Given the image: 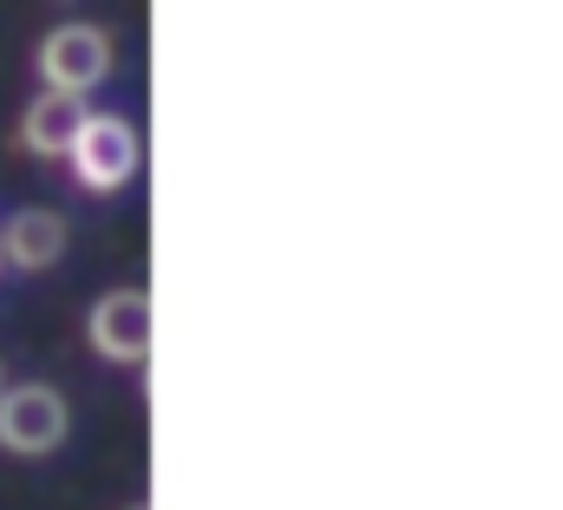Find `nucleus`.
Instances as JSON below:
<instances>
[{
  "label": "nucleus",
  "instance_id": "3",
  "mask_svg": "<svg viewBox=\"0 0 563 510\" xmlns=\"http://www.w3.org/2000/svg\"><path fill=\"white\" fill-rule=\"evenodd\" d=\"M66 399L53 392V386H13V392H0V445L7 452H53L59 439H66Z\"/></svg>",
  "mask_w": 563,
  "mask_h": 510
},
{
  "label": "nucleus",
  "instance_id": "6",
  "mask_svg": "<svg viewBox=\"0 0 563 510\" xmlns=\"http://www.w3.org/2000/svg\"><path fill=\"white\" fill-rule=\"evenodd\" d=\"M86 119H92V112H86L79 99H66V92H40V99L26 106V119H20V137H26V151H40V157H66Z\"/></svg>",
  "mask_w": 563,
  "mask_h": 510
},
{
  "label": "nucleus",
  "instance_id": "4",
  "mask_svg": "<svg viewBox=\"0 0 563 510\" xmlns=\"http://www.w3.org/2000/svg\"><path fill=\"white\" fill-rule=\"evenodd\" d=\"M92 347L119 367H139L151 354V295L144 288H112L99 308H92Z\"/></svg>",
  "mask_w": 563,
  "mask_h": 510
},
{
  "label": "nucleus",
  "instance_id": "2",
  "mask_svg": "<svg viewBox=\"0 0 563 510\" xmlns=\"http://www.w3.org/2000/svg\"><path fill=\"white\" fill-rule=\"evenodd\" d=\"M73 177L86 184V190H119V184H132V170H139V131L125 125V119H86L79 137H73Z\"/></svg>",
  "mask_w": 563,
  "mask_h": 510
},
{
  "label": "nucleus",
  "instance_id": "5",
  "mask_svg": "<svg viewBox=\"0 0 563 510\" xmlns=\"http://www.w3.org/2000/svg\"><path fill=\"white\" fill-rule=\"evenodd\" d=\"M66 255V217H53V210H13L7 217V230H0V262H13V268H53Z\"/></svg>",
  "mask_w": 563,
  "mask_h": 510
},
{
  "label": "nucleus",
  "instance_id": "1",
  "mask_svg": "<svg viewBox=\"0 0 563 510\" xmlns=\"http://www.w3.org/2000/svg\"><path fill=\"white\" fill-rule=\"evenodd\" d=\"M40 73H46V92L79 99L112 73V40L99 26H53L40 46Z\"/></svg>",
  "mask_w": 563,
  "mask_h": 510
},
{
  "label": "nucleus",
  "instance_id": "7",
  "mask_svg": "<svg viewBox=\"0 0 563 510\" xmlns=\"http://www.w3.org/2000/svg\"><path fill=\"white\" fill-rule=\"evenodd\" d=\"M132 510H144V505H132Z\"/></svg>",
  "mask_w": 563,
  "mask_h": 510
},
{
  "label": "nucleus",
  "instance_id": "8",
  "mask_svg": "<svg viewBox=\"0 0 563 510\" xmlns=\"http://www.w3.org/2000/svg\"><path fill=\"white\" fill-rule=\"evenodd\" d=\"M0 392H7V386H0Z\"/></svg>",
  "mask_w": 563,
  "mask_h": 510
}]
</instances>
